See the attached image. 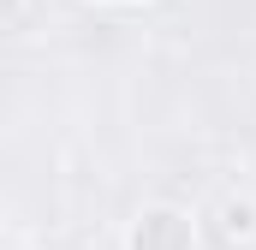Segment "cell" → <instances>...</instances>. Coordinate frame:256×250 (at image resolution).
Masks as SVG:
<instances>
[{
    "label": "cell",
    "mask_w": 256,
    "mask_h": 250,
    "mask_svg": "<svg viewBox=\"0 0 256 250\" xmlns=\"http://www.w3.org/2000/svg\"><path fill=\"white\" fill-rule=\"evenodd\" d=\"M126 250H196V220L173 202H149L126 226Z\"/></svg>",
    "instance_id": "obj_1"
},
{
    "label": "cell",
    "mask_w": 256,
    "mask_h": 250,
    "mask_svg": "<svg viewBox=\"0 0 256 250\" xmlns=\"http://www.w3.org/2000/svg\"><path fill=\"white\" fill-rule=\"evenodd\" d=\"M214 232H220V244H256V196H220Z\"/></svg>",
    "instance_id": "obj_2"
},
{
    "label": "cell",
    "mask_w": 256,
    "mask_h": 250,
    "mask_svg": "<svg viewBox=\"0 0 256 250\" xmlns=\"http://www.w3.org/2000/svg\"><path fill=\"white\" fill-rule=\"evenodd\" d=\"M24 24V0H6V30H18Z\"/></svg>",
    "instance_id": "obj_3"
},
{
    "label": "cell",
    "mask_w": 256,
    "mask_h": 250,
    "mask_svg": "<svg viewBox=\"0 0 256 250\" xmlns=\"http://www.w3.org/2000/svg\"><path fill=\"white\" fill-rule=\"evenodd\" d=\"M108 6H131V0H108Z\"/></svg>",
    "instance_id": "obj_4"
}]
</instances>
